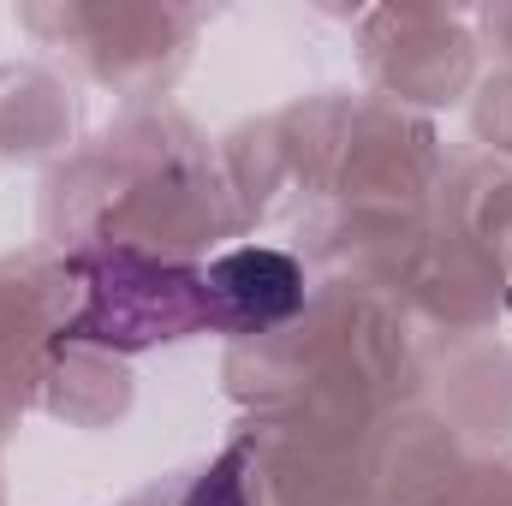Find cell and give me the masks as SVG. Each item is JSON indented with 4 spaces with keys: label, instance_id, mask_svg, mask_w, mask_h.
I'll use <instances>...</instances> for the list:
<instances>
[{
    "label": "cell",
    "instance_id": "7a4b0ae2",
    "mask_svg": "<svg viewBox=\"0 0 512 506\" xmlns=\"http://www.w3.org/2000/svg\"><path fill=\"white\" fill-rule=\"evenodd\" d=\"M209 280V298H215V316L227 334H251V328H274L286 322L298 304H304V274L286 251H268V245H245V251H227L203 268Z\"/></svg>",
    "mask_w": 512,
    "mask_h": 506
},
{
    "label": "cell",
    "instance_id": "3957f363",
    "mask_svg": "<svg viewBox=\"0 0 512 506\" xmlns=\"http://www.w3.org/2000/svg\"><path fill=\"white\" fill-rule=\"evenodd\" d=\"M245 465H251V441H233L215 465L191 471L173 489H149L143 501H131V506H251L245 501Z\"/></svg>",
    "mask_w": 512,
    "mask_h": 506
},
{
    "label": "cell",
    "instance_id": "6da1fadb",
    "mask_svg": "<svg viewBox=\"0 0 512 506\" xmlns=\"http://www.w3.org/2000/svg\"><path fill=\"white\" fill-rule=\"evenodd\" d=\"M84 268V310L60 328V340H90L114 352H143L155 340H185L197 328H221L203 268L155 262L137 251H96Z\"/></svg>",
    "mask_w": 512,
    "mask_h": 506
}]
</instances>
